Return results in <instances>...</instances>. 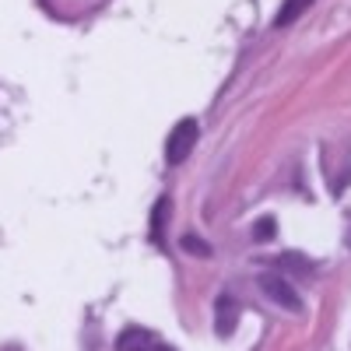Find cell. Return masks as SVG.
Segmentation results:
<instances>
[{
    "instance_id": "6da1fadb",
    "label": "cell",
    "mask_w": 351,
    "mask_h": 351,
    "mask_svg": "<svg viewBox=\"0 0 351 351\" xmlns=\"http://www.w3.org/2000/svg\"><path fill=\"white\" fill-rule=\"evenodd\" d=\"M197 137H200V123L193 116L180 120L172 130H169V141H165V162L169 165H183L190 158V152L197 148Z\"/></svg>"
},
{
    "instance_id": "7a4b0ae2",
    "label": "cell",
    "mask_w": 351,
    "mask_h": 351,
    "mask_svg": "<svg viewBox=\"0 0 351 351\" xmlns=\"http://www.w3.org/2000/svg\"><path fill=\"white\" fill-rule=\"evenodd\" d=\"M260 288H263V295H267L274 306H281L288 313H302V295L291 288V281L285 274H263L260 278Z\"/></svg>"
},
{
    "instance_id": "3957f363",
    "label": "cell",
    "mask_w": 351,
    "mask_h": 351,
    "mask_svg": "<svg viewBox=\"0 0 351 351\" xmlns=\"http://www.w3.org/2000/svg\"><path fill=\"white\" fill-rule=\"evenodd\" d=\"M239 324V302L232 295H218L215 299V334L218 337H232Z\"/></svg>"
},
{
    "instance_id": "277c9868",
    "label": "cell",
    "mask_w": 351,
    "mask_h": 351,
    "mask_svg": "<svg viewBox=\"0 0 351 351\" xmlns=\"http://www.w3.org/2000/svg\"><path fill=\"white\" fill-rule=\"evenodd\" d=\"M152 348V330L144 327H127L116 337V351H148Z\"/></svg>"
},
{
    "instance_id": "5b68a950",
    "label": "cell",
    "mask_w": 351,
    "mask_h": 351,
    "mask_svg": "<svg viewBox=\"0 0 351 351\" xmlns=\"http://www.w3.org/2000/svg\"><path fill=\"white\" fill-rule=\"evenodd\" d=\"M309 4H313V0H285L281 11L274 14V28H285V25H291V21H299Z\"/></svg>"
},
{
    "instance_id": "8992f818",
    "label": "cell",
    "mask_w": 351,
    "mask_h": 351,
    "mask_svg": "<svg viewBox=\"0 0 351 351\" xmlns=\"http://www.w3.org/2000/svg\"><path fill=\"white\" fill-rule=\"evenodd\" d=\"M165 215H169V197H158L155 211H152V243L155 246L165 243Z\"/></svg>"
},
{
    "instance_id": "52a82bcc",
    "label": "cell",
    "mask_w": 351,
    "mask_h": 351,
    "mask_svg": "<svg viewBox=\"0 0 351 351\" xmlns=\"http://www.w3.org/2000/svg\"><path fill=\"white\" fill-rule=\"evenodd\" d=\"M274 260H278L281 271H291V274H299V278H306V274L313 271V263H309L306 256H299V253H281V256H274Z\"/></svg>"
},
{
    "instance_id": "ba28073f",
    "label": "cell",
    "mask_w": 351,
    "mask_h": 351,
    "mask_svg": "<svg viewBox=\"0 0 351 351\" xmlns=\"http://www.w3.org/2000/svg\"><path fill=\"white\" fill-rule=\"evenodd\" d=\"M274 232H278V221H274V215H263V218H256L253 221V243H271L274 239Z\"/></svg>"
},
{
    "instance_id": "9c48e42d",
    "label": "cell",
    "mask_w": 351,
    "mask_h": 351,
    "mask_svg": "<svg viewBox=\"0 0 351 351\" xmlns=\"http://www.w3.org/2000/svg\"><path fill=\"white\" fill-rule=\"evenodd\" d=\"M180 246H183V253H190V256H211V253H215L211 243H204L200 236H183Z\"/></svg>"
},
{
    "instance_id": "30bf717a",
    "label": "cell",
    "mask_w": 351,
    "mask_h": 351,
    "mask_svg": "<svg viewBox=\"0 0 351 351\" xmlns=\"http://www.w3.org/2000/svg\"><path fill=\"white\" fill-rule=\"evenodd\" d=\"M148 351H176V348H169V344H152Z\"/></svg>"
}]
</instances>
